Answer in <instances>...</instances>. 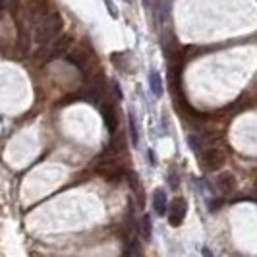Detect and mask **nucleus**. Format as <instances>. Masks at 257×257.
I'll list each match as a JSON object with an SVG mask.
<instances>
[{
  "label": "nucleus",
  "instance_id": "obj_6",
  "mask_svg": "<svg viewBox=\"0 0 257 257\" xmlns=\"http://www.w3.org/2000/svg\"><path fill=\"white\" fill-rule=\"evenodd\" d=\"M186 211H188V205H186V201H184L182 197L172 199V203H170V213H168V222H170V226H180L184 217H186Z\"/></svg>",
  "mask_w": 257,
  "mask_h": 257
},
{
  "label": "nucleus",
  "instance_id": "obj_9",
  "mask_svg": "<svg viewBox=\"0 0 257 257\" xmlns=\"http://www.w3.org/2000/svg\"><path fill=\"white\" fill-rule=\"evenodd\" d=\"M153 209H155V213H157L159 217L167 215L168 203H167V193H165V190H163V188L155 190V193H153Z\"/></svg>",
  "mask_w": 257,
  "mask_h": 257
},
{
  "label": "nucleus",
  "instance_id": "obj_13",
  "mask_svg": "<svg viewBox=\"0 0 257 257\" xmlns=\"http://www.w3.org/2000/svg\"><path fill=\"white\" fill-rule=\"evenodd\" d=\"M124 253H132V255H138V253H140V247H136V242L132 240V242H130V247H126V249H124Z\"/></svg>",
  "mask_w": 257,
  "mask_h": 257
},
{
  "label": "nucleus",
  "instance_id": "obj_11",
  "mask_svg": "<svg viewBox=\"0 0 257 257\" xmlns=\"http://www.w3.org/2000/svg\"><path fill=\"white\" fill-rule=\"evenodd\" d=\"M140 234H142V238L147 242L149 238H151V219L145 215L142 219V226H140Z\"/></svg>",
  "mask_w": 257,
  "mask_h": 257
},
{
  "label": "nucleus",
  "instance_id": "obj_5",
  "mask_svg": "<svg viewBox=\"0 0 257 257\" xmlns=\"http://www.w3.org/2000/svg\"><path fill=\"white\" fill-rule=\"evenodd\" d=\"M51 47H49V51H43L39 52V54H49V60H54V58H60V56H64V54H68L70 52V45H72V39L68 37V35H64V37H58L56 41H52V43H49Z\"/></svg>",
  "mask_w": 257,
  "mask_h": 257
},
{
  "label": "nucleus",
  "instance_id": "obj_12",
  "mask_svg": "<svg viewBox=\"0 0 257 257\" xmlns=\"http://www.w3.org/2000/svg\"><path fill=\"white\" fill-rule=\"evenodd\" d=\"M2 2H4V8H6V12H10V14H16V12H18L20 0H2Z\"/></svg>",
  "mask_w": 257,
  "mask_h": 257
},
{
  "label": "nucleus",
  "instance_id": "obj_1",
  "mask_svg": "<svg viewBox=\"0 0 257 257\" xmlns=\"http://www.w3.org/2000/svg\"><path fill=\"white\" fill-rule=\"evenodd\" d=\"M35 39L41 45H47V43H52L54 39L58 37V33L62 31V18L60 14L51 10L47 12L39 22H35Z\"/></svg>",
  "mask_w": 257,
  "mask_h": 257
},
{
  "label": "nucleus",
  "instance_id": "obj_15",
  "mask_svg": "<svg viewBox=\"0 0 257 257\" xmlns=\"http://www.w3.org/2000/svg\"><path fill=\"white\" fill-rule=\"evenodd\" d=\"M145 4H149V0H145Z\"/></svg>",
  "mask_w": 257,
  "mask_h": 257
},
{
  "label": "nucleus",
  "instance_id": "obj_14",
  "mask_svg": "<svg viewBox=\"0 0 257 257\" xmlns=\"http://www.w3.org/2000/svg\"><path fill=\"white\" fill-rule=\"evenodd\" d=\"M130 126H132V138H134V143H138V132H136V122H134V118H130Z\"/></svg>",
  "mask_w": 257,
  "mask_h": 257
},
{
  "label": "nucleus",
  "instance_id": "obj_3",
  "mask_svg": "<svg viewBox=\"0 0 257 257\" xmlns=\"http://www.w3.org/2000/svg\"><path fill=\"white\" fill-rule=\"evenodd\" d=\"M95 172L101 174V176H104L106 180H116V178H120V176L124 174V168H122L120 159L108 157V159H104V161H101V163H97Z\"/></svg>",
  "mask_w": 257,
  "mask_h": 257
},
{
  "label": "nucleus",
  "instance_id": "obj_2",
  "mask_svg": "<svg viewBox=\"0 0 257 257\" xmlns=\"http://www.w3.org/2000/svg\"><path fill=\"white\" fill-rule=\"evenodd\" d=\"M197 155V163L199 167L203 168L205 172H215L219 168L224 167L226 163V153L222 147H217V145H205Z\"/></svg>",
  "mask_w": 257,
  "mask_h": 257
},
{
  "label": "nucleus",
  "instance_id": "obj_8",
  "mask_svg": "<svg viewBox=\"0 0 257 257\" xmlns=\"http://www.w3.org/2000/svg\"><path fill=\"white\" fill-rule=\"evenodd\" d=\"M215 184H217L220 193H232L234 188H236V176L232 172H220Z\"/></svg>",
  "mask_w": 257,
  "mask_h": 257
},
{
  "label": "nucleus",
  "instance_id": "obj_7",
  "mask_svg": "<svg viewBox=\"0 0 257 257\" xmlns=\"http://www.w3.org/2000/svg\"><path fill=\"white\" fill-rule=\"evenodd\" d=\"M101 112H103V118H104V126L108 128V132H110V134H114L116 128H118V118H116L114 104H112V101H110V99H108V101L101 106Z\"/></svg>",
  "mask_w": 257,
  "mask_h": 257
},
{
  "label": "nucleus",
  "instance_id": "obj_4",
  "mask_svg": "<svg viewBox=\"0 0 257 257\" xmlns=\"http://www.w3.org/2000/svg\"><path fill=\"white\" fill-rule=\"evenodd\" d=\"M91 56L93 52L85 47H76L68 52V62L74 64L77 70H81L83 74H89V66H91Z\"/></svg>",
  "mask_w": 257,
  "mask_h": 257
},
{
  "label": "nucleus",
  "instance_id": "obj_10",
  "mask_svg": "<svg viewBox=\"0 0 257 257\" xmlns=\"http://www.w3.org/2000/svg\"><path fill=\"white\" fill-rule=\"evenodd\" d=\"M149 83H151V91H153V95L157 97H161V93H163V83H161V76L153 72L151 76H149Z\"/></svg>",
  "mask_w": 257,
  "mask_h": 257
}]
</instances>
